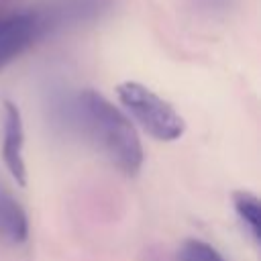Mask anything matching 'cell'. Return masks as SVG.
<instances>
[{"mask_svg": "<svg viewBox=\"0 0 261 261\" xmlns=\"http://www.w3.org/2000/svg\"><path fill=\"white\" fill-rule=\"evenodd\" d=\"M73 116L82 133L122 173L135 175L143 165V145L130 118L104 94L86 88L75 96Z\"/></svg>", "mask_w": 261, "mask_h": 261, "instance_id": "obj_1", "label": "cell"}, {"mask_svg": "<svg viewBox=\"0 0 261 261\" xmlns=\"http://www.w3.org/2000/svg\"><path fill=\"white\" fill-rule=\"evenodd\" d=\"M116 96L130 118L157 141H175L184 135L186 122L181 114L161 96L139 82H122Z\"/></svg>", "mask_w": 261, "mask_h": 261, "instance_id": "obj_2", "label": "cell"}, {"mask_svg": "<svg viewBox=\"0 0 261 261\" xmlns=\"http://www.w3.org/2000/svg\"><path fill=\"white\" fill-rule=\"evenodd\" d=\"M112 2L114 0H47L35 6V14L45 39L61 29L98 18L112 6Z\"/></svg>", "mask_w": 261, "mask_h": 261, "instance_id": "obj_3", "label": "cell"}, {"mask_svg": "<svg viewBox=\"0 0 261 261\" xmlns=\"http://www.w3.org/2000/svg\"><path fill=\"white\" fill-rule=\"evenodd\" d=\"M43 39V31L35 8L0 14V69L29 51L37 41Z\"/></svg>", "mask_w": 261, "mask_h": 261, "instance_id": "obj_4", "label": "cell"}, {"mask_svg": "<svg viewBox=\"0 0 261 261\" xmlns=\"http://www.w3.org/2000/svg\"><path fill=\"white\" fill-rule=\"evenodd\" d=\"M24 126L18 106L10 100L4 102V128H2V161L10 177L18 186H27L24 163Z\"/></svg>", "mask_w": 261, "mask_h": 261, "instance_id": "obj_5", "label": "cell"}, {"mask_svg": "<svg viewBox=\"0 0 261 261\" xmlns=\"http://www.w3.org/2000/svg\"><path fill=\"white\" fill-rule=\"evenodd\" d=\"M0 239L20 245L29 239V216L18 200L0 188Z\"/></svg>", "mask_w": 261, "mask_h": 261, "instance_id": "obj_6", "label": "cell"}, {"mask_svg": "<svg viewBox=\"0 0 261 261\" xmlns=\"http://www.w3.org/2000/svg\"><path fill=\"white\" fill-rule=\"evenodd\" d=\"M232 206H234V212H237L239 220L243 222L245 230L249 232V237L255 243H259V239H261V206H259V198L249 190H237V192H232Z\"/></svg>", "mask_w": 261, "mask_h": 261, "instance_id": "obj_7", "label": "cell"}, {"mask_svg": "<svg viewBox=\"0 0 261 261\" xmlns=\"http://www.w3.org/2000/svg\"><path fill=\"white\" fill-rule=\"evenodd\" d=\"M177 261H226L218 249L200 239H188L177 251Z\"/></svg>", "mask_w": 261, "mask_h": 261, "instance_id": "obj_8", "label": "cell"}]
</instances>
